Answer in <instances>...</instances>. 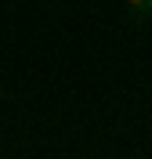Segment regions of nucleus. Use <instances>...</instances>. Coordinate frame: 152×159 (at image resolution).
Returning <instances> with one entry per match:
<instances>
[{"mask_svg": "<svg viewBox=\"0 0 152 159\" xmlns=\"http://www.w3.org/2000/svg\"><path fill=\"white\" fill-rule=\"evenodd\" d=\"M127 4H131L134 11H149V0H127Z\"/></svg>", "mask_w": 152, "mask_h": 159, "instance_id": "f257e3e1", "label": "nucleus"}, {"mask_svg": "<svg viewBox=\"0 0 152 159\" xmlns=\"http://www.w3.org/2000/svg\"><path fill=\"white\" fill-rule=\"evenodd\" d=\"M149 11H152V0H149Z\"/></svg>", "mask_w": 152, "mask_h": 159, "instance_id": "f03ea898", "label": "nucleus"}]
</instances>
